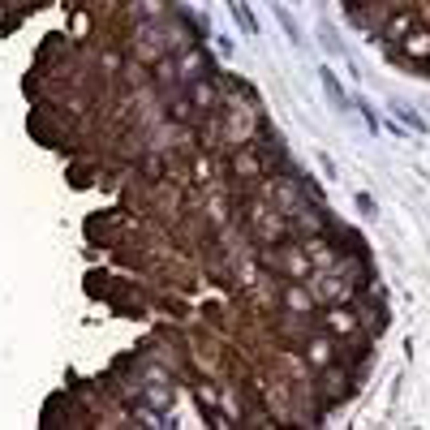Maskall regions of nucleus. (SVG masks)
Here are the masks:
<instances>
[{
    "instance_id": "1",
    "label": "nucleus",
    "mask_w": 430,
    "mask_h": 430,
    "mask_svg": "<svg viewBox=\"0 0 430 430\" xmlns=\"http://www.w3.org/2000/svg\"><path fill=\"white\" fill-rule=\"evenodd\" d=\"M254 233L267 237V241H280V237L289 233V224L280 220V211H258V215H254Z\"/></svg>"
},
{
    "instance_id": "2",
    "label": "nucleus",
    "mask_w": 430,
    "mask_h": 430,
    "mask_svg": "<svg viewBox=\"0 0 430 430\" xmlns=\"http://www.w3.org/2000/svg\"><path fill=\"white\" fill-rule=\"evenodd\" d=\"M310 293H314V301H344V297H349V284H344L340 276H322Z\"/></svg>"
},
{
    "instance_id": "3",
    "label": "nucleus",
    "mask_w": 430,
    "mask_h": 430,
    "mask_svg": "<svg viewBox=\"0 0 430 430\" xmlns=\"http://www.w3.org/2000/svg\"><path fill=\"white\" fill-rule=\"evenodd\" d=\"M327 332H336V336H353V332H357V314H353L349 306H336V310L327 314Z\"/></svg>"
},
{
    "instance_id": "4",
    "label": "nucleus",
    "mask_w": 430,
    "mask_h": 430,
    "mask_svg": "<svg viewBox=\"0 0 430 430\" xmlns=\"http://www.w3.org/2000/svg\"><path fill=\"white\" fill-rule=\"evenodd\" d=\"M190 99H194V108H215V103H220L211 78H190Z\"/></svg>"
},
{
    "instance_id": "5",
    "label": "nucleus",
    "mask_w": 430,
    "mask_h": 430,
    "mask_svg": "<svg viewBox=\"0 0 430 430\" xmlns=\"http://www.w3.org/2000/svg\"><path fill=\"white\" fill-rule=\"evenodd\" d=\"M284 306H289L293 314H306V310L314 306V293L301 289V284H289V289H284Z\"/></svg>"
},
{
    "instance_id": "6",
    "label": "nucleus",
    "mask_w": 430,
    "mask_h": 430,
    "mask_svg": "<svg viewBox=\"0 0 430 430\" xmlns=\"http://www.w3.org/2000/svg\"><path fill=\"white\" fill-rule=\"evenodd\" d=\"M405 57H409V61H426V57H430V30H413V35L405 39Z\"/></svg>"
},
{
    "instance_id": "7",
    "label": "nucleus",
    "mask_w": 430,
    "mask_h": 430,
    "mask_svg": "<svg viewBox=\"0 0 430 430\" xmlns=\"http://www.w3.org/2000/svg\"><path fill=\"white\" fill-rule=\"evenodd\" d=\"M322 86H327V99L336 103V112H349V95L340 91V82H336V74H332V69H322Z\"/></svg>"
},
{
    "instance_id": "8",
    "label": "nucleus",
    "mask_w": 430,
    "mask_h": 430,
    "mask_svg": "<svg viewBox=\"0 0 430 430\" xmlns=\"http://www.w3.org/2000/svg\"><path fill=\"white\" fill-rule=\"evenodd\" d=\"M306 357H310V366H314V370H322V366L332 361V344H327V340H310Z\"/></svg>"
},
{
    "instance_id": "9",
    "label": "nucleus",
    "mask_w": 430,
    "mask_h": 430,
    "mask_svg": "<svg viewBox=\"0 0 430 430\" xmlns=\"http://www.w3.org/2000/svg\"><path fill=\"white\" fill-rule=\"evenodd\" d=\"M284 272H289V276H310V258L297 254V250H289V254H284Z\"/></svg>"
},
{
    "instance_id": "10",
    "label": "nucleus",
    "mask_w": 430,
    "mask_h": 430,
    "mask_svg": "<svg viewBox=\"0 0 430 430\" xmlns=\"http://www.w3.org/2000/svg\"><path fill=\"white\" fill-rule=\"evenodd\" d=\"M276 18H280V26H284L289 43H297V47H301V35H297V22H293V13H289V9H276Z\"/></svg>"
},
{
    "instance_id": "11",
    "label": "nucleus",
    "mask_w": 430,
    "mask_h": 430,
    "mask_svg": "<svg viewBox=\"0 0 430 430\" xmlns=\"http://www.w3.org/2000/svg\"><path fill=\"white\" fill-rule=\"evenodd\" d=\"M233 13H237V22H241V30H245V35H254V30H258V26H254V18H250V9H245V5H233Z\"/></svg>"
},
{
    "instance_id": "12",
    "label": "nucleus",
    "mask_w": 430,
    "mask_h": 430,
    "mask_svg": "<svg viewBox=\"0 0 430 430\" xmlns=\"http://www.w3.org/2000/svg\"><path fill=\"white\" fill-rule=\"evenodd\" d=\"M357 211L366 215V220H374V215H379V207H374V198H370V194H357Z\"/></svg>"
},
{
    "instance_id": "13",
    "label": "nucleus",
    "mask_w": 430,
    "mask_h": 430,
    "mask_svg": "<svg viewBox=\"0 0 430 430\" xmlns=\"http://www.w3.org/2000/svg\"><path fill=\"white\" fill-rule=\"evenodd\" d=\"M198 396H202V405H207L211 417H215V405H220V400H215V388H211V383H198Z\"/></svg>"
},
{
    "instance_id": "14",
    "label": "nucleus",
    "mask_w": 430,
    "mask_h": 430,
    "mask_svg": "<svg viewBox=\"0 0 430 430\" xmlns=\"http://www.w3.org/2000/svg\"><path fill=\"white\" fill-rule=\"evenodd\" d=\"M237 173H241V177H258V164H254L250 155H237Z\"/></svg>"
},
{
    "instance_id": "15",
    "label": "nucleus",
    "mask_w": 430,
    "mask_h": 430,
    "mask_svg": "<svg viewBox=\"0 0 430 430\" xmlns=\"http://www.w3.org/2000/svg\"><path fill=\"white\" fill-rule=\"evenodd\" d=\"M405 30H409V18H392V22H388V35H392V39H400Z\"/></svg>"
},
{
    "instance_id": "16",
    "label": "nucleus",
    "mask_w": 430,
    "mask_h": 430,
    "mask_svg": "<svg viewBox=\"0 0 430 430\" xmlns=\"http://www.w3.org/2000/svg\"><path fill=\"white\" fill-rule=\"evenodd\" d=\"M396 112H400V121H409L413 129H426V125H422V117H413V112H409V108H396Z\"/></svg>"
}]
</instances>
